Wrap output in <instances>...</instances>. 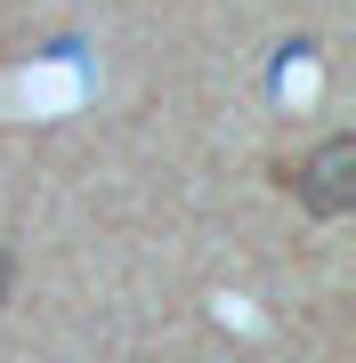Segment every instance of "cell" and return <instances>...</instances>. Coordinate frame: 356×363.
Listing matches in <instances>:
<instances>
[{
	"label": "cell",
	"mask_w": 356,
	"mask_h": 363,
	"mask_svg": "<svg viewBox=\"0 0 356 363\" xmlns=\"http://www.w3.org/2000/svg\"><path fill=\"white\" fill-rule=\"evenodd\" d=\"M291 194H300L308 218H348L356 210V138H324L316 154H308L300 169H291Z\"/></svg>",
	"instance_id": "obj_1"
}]
</instances>
